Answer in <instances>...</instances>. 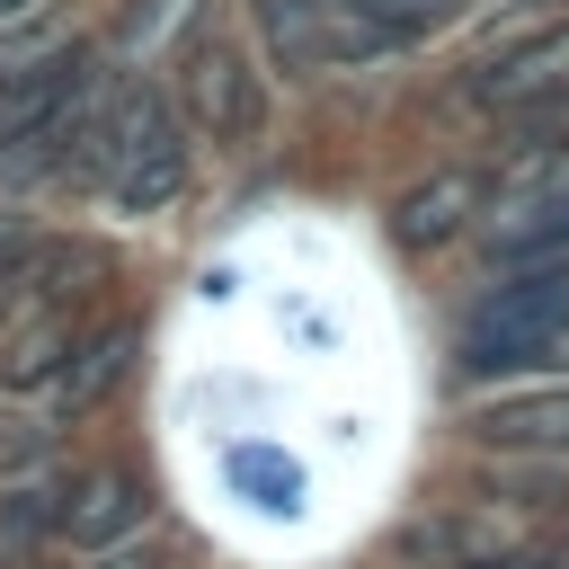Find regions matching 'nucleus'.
Masks as SVG:
<instances>
[{
	"label": "nucleus",
	"mask_w": 569,
	"mask_h": 569,
	"mask_svg": "<svg viewBox=\"0 0 569 569\" xmlns=\"http://www.w3.org/2000/svg\"><path fill=\"white\" fill-rule=\"evenodd\" d=\"M569 347V258L498 267L453 320V373H525Z\"/></svg>",
	"instance_id": "1"
},
{
	"label": "nucleus",
	"mask_w": 569,
	"mask_h": 569,
	"mask_svg": "<svg viewBox=\"0 0 569 569\" xmlns=\"http://www.w3.org/2000/svg\"><path fill=\"white\" fill-rule=\"evenodd\" d=\"M569 258V187H542L489 222V267H560Z\"/></svg>",
	"instance_id": "10"
},
{
	"label": "nucleus",
	"mask_w": 569,
	"mask_h": 569,
	"mask_svg": "<svg viewBox=\"0 0 569 569\" xmlns=\"http://www.w3.org/2000/svg\"><path fill=\"white\" fill-rule=\"evenodd\" d=\"M480 213H489V169L445 160V169H427V178H409V187L391 196L382 231H391V249H400V258H436V249H453Z\"/></svg>",
	"instance_id": "6"
},
{
	"label": "nucleus",
	"mask_w": 569,
	"mask_h": 569,
	"mask_svg": "<svg viewBox=\"0 0 569 569\" xmlns=\"http://www.w3.org/2000/svg\"><path fill=\"white\" fill-rule=\"evenodd\" d=\"M44 445H53V427H44L36 409H27V418H18V409H0V471H27V462H53Z\"/></svg>",
	"instance_id": "12"
},
{
	"label": "nucleus",
	"mask_w": 569,
	"mask_h": 569,
	"mask_svg": "<svg viewBox=\"0 0 569 569\" xmlns=\"http://www.w3.org/2000/svg\"><path fill=\"white\" fill-rule=\"evenodd\" d=\"M44 0H0V27H18V18H36Z\"/></svg>",
	"instance_id": "14"
},
{
	"label": "nucleus",
	"mask_w": 569,
	"mask_h": 569,
	"mask_svg": "<svg viewBox=\"0 0 569 569\" xmlns=\"http://www.w3.org/2000/svg\"><path fill=\"white\" fill-rule=\"evenodd\" d=\"M471 445L489 453H525V462H569V382H542V391H498L462 418Z\"/></svg>",
	"instance_id": "8"
},
{
	"label": "nucleus",
	"mask_w": 569,
	"mask_h": 569,
	"mask_svg": "<svg viewBox=\"0 0 569 569\" xmlns=\"http://www.w3.org/2000/svg\"><path fill=\"white\" fill-rule=\"evenodd\" d=\"M178 116H187L204 142H222V151H249V142L267 133V71L249 62L240 36L196 27V36L178 44Z\"/></svg>",
	"instance_id": "3"
},
{
	"label": "nucleus",
	"mask_w": 569,
	"mask_h": 569,
	"mask_svg": "<svg viewBox=\"0 0 569 569\" xmlns=\"http://www.w3.org/2000/svg\"><path fill=\"white\" fill-rule=\"evenodd\" d=\"M133 356H142V320H98V329L71 338V356H62L44 382L18 391V409H36L44 427H71V418H89V409H107V400L124 391Z\"/></svg>",
	"instance_id": "4"
},
{
	"label": "nucleus",
	"mask_w": 569,
	"mask_h": 569,
	"mask_svg": "<svg viewBox=\"0 0 569 569\" xmlns=\"http://www.w3.org/2000/svg\"><path fill=\"white\" fill-rule=\"evenodd\" d=\"M62 471L53 462H27V471H0V560L18 569L36 542H53V525H62Z\"/></svg>",
	"instance_id": "9"
},
{
	"label": "nucleus",
	"mask_w": 569,
	"mask_h": 569,
	"mask_svg": "<svg viewBox=\"0 0 569 569\" xmlns=\"http://www.w3.org/2000/svg\"><path fill=\"white\" fill-rule=\"evenodd\" d=\"M98 196L116 213H133V222H151V213H169L187 196V116L142 80H116V98H107Z\"/></svg>",
	"instance_id": "2"
},
{
	"label": "nucleus",
	"mask_w": 569,
	"mask_h": 569,
	"mask_svg": "<svg viewBox=\"0 0 569 569\" xmlns=\"http://www.w3.org/2000/svg\"><path fill=\"white\" fill-rule=\"evenodd\" d=\"M142 525H151V480H142L133 462H98V471H80V480L62 489L53 542H71V551H124Z\"/></svg>",
	"instance_id": "7"
},
{
	"label": "nucleus",
	"mask_w": 569,
	"mask_h": 569,
	"mask_svg": "<svg viewBox=\"0 0 569 569\" xmlns=\"http://www.w3.org/2000/svg\"><path fill=\"white\" fill-rule=\"evenodd\" d=\"M551 98H569V18L560 27H542V36H516V44H498V53H480L471 71H462V107L471 116H533V107H551Z\"/></svg>",
	"instance_id": "5"
},
{
	"label": "nucleus",
	"mask_w": 569,
	"mask_h": 569,
	"mask_svg": "<svg viewBox=\"0 0 569 569\" xmlns=\"http://www.w3.org/2000/svg\"><path fill=\"white\" fill-rule=\"evenodd\" d=\"M196 9H204V0H124V18H116V62H160L169 44L196 36Z\"/></svg>",
	"instance_id": "11"
},
{
	"label": "nucleus",
	"mask_w": 569,
	"mask_h": 569,
	"mask_svg": "<svg viewBox=\"0 0 569 569\" xmlns=\"http://www.w3.org/2000/svg\"><path fill=\"white\" fill-rule=\"evenodd\" d=\"M445 569H560L551 551H533V542H507V551H480V560H445Z\"/></svg>",
	"instance_id": "13"
}]
</instances>
